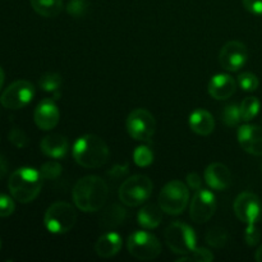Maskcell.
Listing matches in <instances>:
<instances>
[{
  "label": "cell",
  "mask_w": 262,
  "mask_h": 262,
  "mask_svg": "<svg viewBox=\"0 0 262 262\" xmlns=\"http://www.w3.org/2000/svg\"><path fill=\"white\" fill-rule=\"evenodd\" d=\"M109 188L104 179L87 176L79 179L73 188V201L81 211L96 212L107 201Z\"/></svg>",
  "instance_id": "1"
},
{
  "label": "cell",
  "mask_w": 262,
  "mask_h": 262,
  "mask_svg": "<svg viewBox=\"0 0 262 262\" xmlns=\"http://www.w3.org/2000/svg\"><path fill=\"white\" fill-rule=\"evenodd\" d=\"M73 158L76 163L83 168L96 169L107 161L109 148L99 136H82L73 145Z\"/></svg>",
  "instance_id": "2"
},
{
  "label": "cell",
  "mask_w": 262,
  "mask_h": 262,
  "mask_svg": "<svg viewBox=\"0 0 262 262\" xmlns=\"http://www.w3.org/2000/svg\"><path fill=\"white\" fill-rule=\"evenodd\" d=\"M42 176L33 168H19L13 171L8 181V188L13 199L28 204L38 196L42 187Z\"/></svg>",
  "instance_id": "3"
},
{
  "label": "cell",
  "mask_w": 262,
  "mask_h": 262,
  "mask_svg": "<svg viewBox=\"0 0 262 262\" xmlns=\"http://www.w3.org/2000/svg\"><path fill=\"white\" fill-rule=\"evenodd\" d=\"M77 212L68 202L59 201L51 205L45 212L43 223L46 229L53 234H64L74 227Z\"/></svg>",
  "instance_id": "4"
},
{
  "label": "cell",
  "mask_w": 262,
  "mask_h": 262,
  "mask_svg": "<svg viewBox=\"0 0 262 262\" xmlns=\"http://www.w3.org/2000/svg\"><path fill=\"white\" fill-rule=\"evenodd\" d=\"M154 184L147 176H133L123 182L119 188V199L127 206H140L150 199Z\"/></svg>",
  "instance_id": "5"
},
{
  "label": "cell",
  "mask_w": 262,
  "mask_h": 262,
  "mask_svg": "<svg viewBox=\"0 0 262 262\" xmlns=\"http://www.w3.org/2000/svg\"><path fill=\"white\" fill-rule=\"evenodd\" d=\"M189 201V191L181 181H171L164 186L159 194V206L169 215H179L186 210Z\"/></svg>",
  "instance_id": "6"
},
{
  "label": "cell",
  "mask_w": 262,
  "mask_h": 262,
  "mask_svg": "<svg viewBox=\"0 0 262 262\" xmlns=\"http://www.w3.org/2000/svg\"><path fill=\"white\" fill-rule=\"evenodd\" d=\"M165 242L174 253L186 256L196 248V234L189 225L176 222L166 228Z\"/></svg>",
  "instance_id": "7"
},
{
  "label": "cell",
  "mask_w": 262,
  "mask_h": 262,
  "mask_svg": "<svg viewBox=\"0 0 262 262\" xmlns=\"http://www.w3.org/2000/svg\"><path fill=\"white\" fill-rule=\"evenodd\" d=\"M127 247L133 257L142 261L154 260L161 252V245L158 238L151 233L142 230H136L129 235Z\"/></svg>",
  "instance_id": "8"
},
{
  "label": "cell",
  "mask_w": 262,
  "mask_h": 262,
  "mask_svg": "<svg viewBox=\"0 0 262 262\" xmlns=\"http://www.w3.org/2000/svg\"><path fill=\"white\" fill-rule=\"evenodd\" d=\"M35 96V87L26 79L13 82L0 96V104L5 109L18 110L30 104Z\"/></svg>",
  "instance_id": "9"
},
{
  "label": "cell",
  "mask_w": 262,
  "mask_h": 262,
  "mask_svg": "<svg viewBox=\"0 0 262 262\" xmlns=\"http://www.w3.org/2000/svg\"><path fill=\"white\" fill-rule=\"evenodd\" d=\"M156 129L154 115L146 109H136L128 115L127 130L132 138L137 141H150Z\"/></svg>",
  "instance_id": "10"
},
{
  "label": "cell",
  "mask_w": 262,
  "mask_h": 262,
  "mask_svg": "<svg viewBox=\"0 0 262 262\" xmlns=\"http://www.w3.org/2000/svg\"><path fill=\"white\" fill-rule=\"evenodd\" d=\"M216 210V199L209 189H197L189 206V216L197 224L209 222Z\"/></svg>",
  "instance_id": "11"
},
{
  "label": "cell",
  "mask_w": 262,
  "mask_h": 262,
  "mask_svg": "<svg viewBox=\"0 0 262 262\" xmlns=\"http://www.w3.org/2000/svg\"><path fill=\"white\" fill-rule=\"evenodd\" d=\"M234 214L238 219L247 225L256 224L262 211V205L258 196L251 192H243L235 199Z\"/></svg>",
  "instance_id": "12"
},
{
  "label": "cell",
  "mask_w": 262,
  "mask_h": 262,
  "mask_svg": "<svg viewBox=\"0 0 262 262\" xmlns=\"http://www.w3.org/2000/svg\"><path fill=\"white\" fill-rule=\"evenodd\" d=\"M248 51L245 43L229 41L222 48L219 54L220 66L228 72H237L247 63Z\"/></svg>",
  "instance_id": "13"
},
{
  "label": "cell",
  "mask_w": 262,
  "mask_h": 262,
  "mask_svg": "<svg viewBox=\"0 0 262 262\" xmlns=\"http://www.w3.org/2000/svg\"><path fill=\"white\" fill-rule=\"evenodd\" d=\"M238 141L246 152L262 155V128L255 124H245L238 129Z\"/></svg>",
  "instance_id": "14"
},
{
  "label": "cell",
  "mask_w": 262,
  "mask_h": 262,
  "mask_svg": "<svg viewBox=\"0 0 262 262\" xmlns=\"http://www.w3.org/2000/svg\"><path fill=\"white\" fill-rule=\"evenodd\" d=\"M60 113L55 102L50 99H45L36 106L33 119L36 125L42 130H50L55 128L59 123Z\"/></svg>",
  "instance_id": "15"
},
{
  "label": "cell",
  "mask_w": 262,
  "mask_h": 262,
  "mask_svg": "<svg viewBox=\"0 0 262 262\" xmlns=\"http://www.w3.org/2000/svg\"><path fill=\"white\" fill-rule=\"evenodd\" d=\"M205 181L210 188L224 191L232 184V173L224 164L214 163L207 166L205 170Z\"/></svg>",
  "instance_id": "16"
},
{
  "label": "cell",
  "mask_w": 262,
  "mask_h": 262,
  "mask_svg": "<svg viewBox=\"0 0 262 262\" xmlns=\"http://www.w3.org/2000/svg\"><path fill=\"white\" fill-rule=\"evenodd\" d=\"M237 90L234 78L229 74H216L210 79L209 94L216 100H227L233 96Z\"/></svg>",
  "instance_id": "17"
},
{
  "label": "cell",
  "mask_w": 262,
  "mask_h": 262,
  "mask_svg": "<svg viewBox=\"0 0 262 262\" xmlns=\"http://www.w3.org/2000/svg\"><path fill=\"white\" fill-rule=\"evenodd\" d=\"M122 242V237L118 233H105L95 243V251H96L97 256H100V257H113V256H115L120 251Z\"/></svg>",
  "instance_id": "18"
},
{
  "label": "cell",
  "mask_w": 262,
  "mask_h": 262,
  "mask_svg": "<svg viewBox=\"0 0 262 262\" xmlns=\"http://www.w3.org/2000/svg\"><path fill=\"white\" fill-rule=\"evenodd\" d=\"M68 140L61 135H49L42 138L40 143V148L46 156L53 159L63 158L68 151Z\"/></svg>",
  "instance_id": "19"
},
{
  "label": "cell",
  "mask_w": 262,
  "mask_h": 262,
  "mask_svg": "<svg viewBox=\"0 0 262 262\" xmlns=\"http://www.w3.org/2000/svg\"><path fill=\"white\" fill-rule=\"evenodd\" d=\"M189 127L197 135L209 136L215 128V120L207 110L197 109L189 115Z\"/></svg>",
  "instance_id": "20"
},
{
  "label": "cell",
  "mask_w": 262,
  "mask_h": 262,
  "mask_svg": "<svg viewBox=\"0 0 262 262\" xmlns=\"http://www.w3.org/2000/svg\"><path fill=\"white\" fill-rule=\"evenodd\" d=\"M163 210L160 206L150 204L143 206L137 215L138 224L145 229H155L163 220Z\"/></svg>",
  "instance_id": "21"
},
{
  "label": "cell",
  "mask_w": 262,
  "mask_h": 262,
  "mask_svg": "<svg viewBox=\"0 0 262 262\" xmlns=\"http://www.w3.org/2000/svg\"><path fill=\"white\" fill-rule=\"evenodd\" d=\"M125 220V210L119 205H110L104 210L100 217V225L105 229H113L122 224Z\"/></svg>",
  "instance_id": "22"
},
{
  "label": "cell",
  "mask_w": 262,
  "mask_h": 262,
  "mask_svg": "<svg viewBox=\"0 0 262 262\" xmlns=\"http://www.w3.org/2000/svg\"><path fill=\"white\" fill-rule=\"evenodd\" d=\"M33 10L46 18H54L63 10V0H30Z\"/></svg>",
  "instance_id": "23"
},
{
  "label": "cell",
  "mask_w": 262,
  "mask_h": 262,
  "mask_svg": "<svg viewBox=\"0 0 262 262\" xmlns=\"http://www.w3.org/2000/svg\"><path fill=\"white\" fill-rule=\"evenodd\" d=\"M261 104L258 101L257 97H246L239 105L241 109V115H242V120L245 122H250L252 120L256 115L260 112Z\"/></svg>",
  "instance_id": "24"
},
{
  "label": "cell",
  "mask_w": 262,
  "mask_h": 262,
  "mask_svg": "<svg viewBox=\"0 0 262 262\" xmlns=\"http://www.w3.org/2000/svg\"><path fill=\"white\" fill-rule=\"evenodd\" d=\"M206 242L210 246L216 248H222L227 245L228 242V233L227 230L220 227L211 228L206 234Z\"/></svg>",
  "instance_id": "25"
},
{
  "label": "cell",
  "mask_w": 262,
  "mask_h": 262,
  "mask_svg": "<svg viewBox=\"0 0 262 262\" xmlns=\"http://www.w3.org/2000/svg\"><path fill=\"white\" fill-rule=\"evenodd\" d=\"M38 86L46 92L58 91L61 86V77L58 73H45L38 79Z\"/></svg>",
  "instance_id": "26"
},
{
  "label": "cell",
  "mask_w": 262,
  "mask_h": 262,
  "mask_svg": "<svg viewBox=\"0 0 262 262\" xmlns=\"http://www.w3.org/2000/svg\"><path fill=\"white\" fill-rule=\"evenodd\" d=\"M242 120V115H241L239 106L235 104L228 105L223 113V122L228 125V127H237Z\"/></svg>",
  "instance_id": "27"
},
{
  "label": "cell",
  "mask_w": 262,
  "mask_h": 262,
  "mask_svg": "<svg viewBox=\"0 0 262 262\" xmlns=\"http://www.w3.org/2000/svg\"><path fill=\"white\" fill-rule=\"evenodd\" d=\"M133 161L138 166H148L154 161V154L147 146H140L133 152Z\"/></svg>",
  "instance_id": "28"
},
{
  "label": "cell",
  "mask_w": 262,
  "mask_h": 262,
  "mask_svg": "<svg viewBox=\"0 0 262 262\" xmlns=\"http://www.w3.org/2000/svg\"><path fill=\"white\" fill-rule=\"evenodd\" d=\"M214 260V255L210 252L207 248H194L189 255L183 256L178 260V262H186V261H197V262H210Z\"/></svg>",
  "instance_id": "29"
},
{
  "label": "cell",
  "mask_w": 262,
  "mask_h": 262,
  "mask_svg": "<svg viewBox=\"0 0 262 262\" xmlns=\"http://www.w3.org/2000/svg\"><path fill=\"white\" fill-rule=\"evenodd\" d=\"M238 83H239L241 89L243 91L253 92L258 89V78L253 73H250V72H246V73H241L238 76Z\"/></svg>",
  "instance_id": "30"
},
{
  "label": "cell",
  "mask_w": 262,
  "mask_h": 262,
  "mask_svg": "<svg viewBox=\"0 0 262 262\" xmlns=\"http://www.w3.org/2000/svg\"><path fill=\"white\" fill-rule=\"evenodd\" d=\"M40 174L43 179H56L61 174L60 163L55 160L48 161L40 168Z\"/></svg>",
  "instance_id": "31"
},
{
  "label": "cell",
  "mask_w": 262,
  "mask_h": 262,
  "mask_svg": "<svg viewBox=\"0 0 262 262\" xmlns=\"http://www.w3.org/2000/svg\"><path fill=\"white\" fill-rule=\"evenodd\" d=\"M87 8H89V4L86 0H71L67 5V12L73 17L81 18L86 14Z\"/></svg>",
  "instance_id": "32"
},
{
  "label": "cell",
  "mask_w": 262,
  "mask_h": 262,
  "mask_svg": "<svg viewBox=\"0 0 262 262\" xmlns=\"http://www.w3.org/2000/svg\"><path fill=\"white\" fill-rule=\"evenodd\" d=\"M8 140L10 141L12 145H14L18 148H23L28 145L27 135L20 128H13V129H10L9 135H8Z\"/></svg>",
  "instance_id": "33"
},
{
  "label": "cell",
  "mask_w": 262,
  "mask_h": 262,
  "mask_svg": "<svg viewBox=\"0 0 262 262\" xmlns=\"http://www.w3.org/2000/svg\"><path fill=\"white\" fill-rule=\"evenodd\" d=\"M14 201L7 194L0 193V217H8L14 212Z\"/></svg>",
  "instance_id": "34"
},
{
  "label": "cell",
  "mask_w": 262,
  "mask_h": 262,
  "mask_svg": "<svg viewBox=\"0 0 262 262\" xmlns=\"http://www.w3.org/2000/svg\"><path fill=\"white\" fill-rule=\"evenodd\" d=\"M261 239V234L258 229L256 228V224L247 225V229L245 232V241L248 246H256Z\"/></svg>",
  "instance_id": "35"
},
{
  "label": "cell",
  "mask_w": 262,
  "mask_h": 262,
  "mask_svg": "<svg viewBox=\"0 0 262 262\" xmlns=\"http://www.w3.org/2000/svg\"><path fill=\"white\" fill-rule=\"evenodd\" d=\"M243 7L250 13L256 15H262V0H242Z\"/></svg>",
  "instance_id": "36"
},
{
  "label": "cell",
  "mask_w": 262,
  "mask_h": 262,
  "mask_svg": "<svg viewBox=\"0 0 262 262\" xmlns=\"http://www.w3.org/2000/svg\"><path fill=\"white\" fill-rule=\"evenodd\" d=\"M187 183H188V186L191 187L192 189H196L197 191V189L201 188L202 179L197 173H189L188 176H187Z\"/></svg>",
  "instance_id": "37"
},
{
  "label": "cell",
  "mask_w": 262,
  "mask_h": 262,
  "mask_svg": "<svg viewBox=\"0 0 262 262\" xmlns=\"http://www.w3.org/2000/svg\"><path fill=\"white\" fill-rule=\"evenodd\" d=\"M7 171H8L7 160H5V159L0 155V179H2L5 174H7Z\"/></svg>",
  "instance_id": "38"
},
{
  "label": "cell",
  "mask_w": 262,
  "mask_h": 262,
  "mask_svg": "<svg viewBox=\"0 0 262 262\" xmlns=\"http://www.w3.org/2000/svg\"><path fill=\"white\" fill-rule=\"evenodd\" d=\"M255 258L257 262H262V245L258 247V250L256 251V255H255Z\"/></svg>",
  "instance_id": "39"
},
{
  "label": "cell",
  "mask_w": 262,
  "mask_h": 262,
  "mask_svg": "<svg viewBox=\"0 0 262 262\" xmlns=\"http://www.w3.org/2000/svg\"><path fill=\"white\" fill-rule=\"evenodd\" d=\"M4 78H5L4 71H3V68H2V67H0V91H2L3 84H4Z\"/></svg>",
  "instance_id": "40"
},
{
  "label": "cell",
  "mask_w": 262,
  "mask_h": 262,
  "mask_svg": "<svg viewBox=\"0 0 262 262\" xmlns=\"http://www.w3.org/2000/svg\"><path fill=\"white\" fill-rule=\"evenodd\" d=\"M0 247H2V239H0Z\"/></svg>",
  "instance_id": "41"
}]
</instances>
